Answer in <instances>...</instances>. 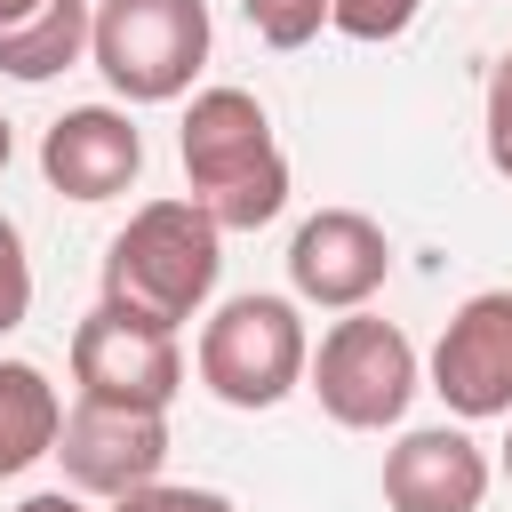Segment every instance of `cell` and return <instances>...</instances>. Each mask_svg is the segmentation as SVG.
I'll return each mask as SVG.
<instances>
[{
	"label": "cell",
	"instance_id": "6da1fadb",
	"mask_svg": "<svg viewBox=\"0 0 512 512\" xmlns=\"http://www.w3.org/2000/svg\"><path fill=\"white\" fill-rule=\"evenodd\" d=\"M176 160H184V200L208 208L216 232H256L288 208V152L248 88H200L184 104Z\"/></svg>",
	"mask_w": 512,
	"mask_h": 512
},
{
	"label": "cell",
	"instance_id": "7a4b0ae2",
	"mask_svg": "<svg viewBox=\"0 0 512 512\" xmlns=\"http://www.w3.org/2000/svg\"><path fill=\"white\" fill-rule=\"evenodd\" d=\"M216 280H224V232L192 200H144L104 248V304H128L160 328L200 320Z\"/></svg>",
	"mask_w": 512,
	"mask_h": 512
},
{
	"label": "cell",
	"instance_id": "3957f363",
	"mask_svg": "<svg viewBox=\"0 0 512 512\" xmlns=\"http://www.w3.org/2000/svg\"><path fill=\"white\" fill-rule=\"evenodd\" d=\"M192 368L200 384L224 400V408H280L304 368H312V328L296 312V296H224L208 320H200V344H192Z\"/></svg>",
	"mask_w": 512,
	"mask_h": 512
},
{
	"label": "cell",
	"instance_id": "277c9868",
	"mask_svg": "<svg viewBox=\"0 0 512 512\" xmlns=\"http://www.w3.org/2000/svg\"><path fill=\"white\" fill-rule=\"evenodd\" d=\"M208 0H96L88 64L120 104H176L208 64Z\"/></svg>",
	"mask_w": 512,
	"mask_h": 512
},
{
	"label": "cell",
	"instance_id": "5b68a950",
	"mask_svg": "<svg viewBox=\"0 0 512 512\" xmlns=\"http://www.w3.org/2000/svg\"><path fill=\"white\" fill-rule=\"evenodd\" d=\"M304 384H312V400H320L328 424H344V432H392V424L408 416L416 384H424V360H416V344H408L392 320L344 312V320L312 344Z\"/></svg>",
	"mask_w": 512,
	"mask_h": 512
},
{
	"label": "cell",
	"instance_id": "8992f818",
	"mask_svg": "<svg viewBox=\"0 0 512 512\" xmlns=\"http://www.w3.org/2000/svg\"><path fill=\"white\" fill-rule=\"evenodd\" d=\"M72 384H80V400L168 416V400L184 392V344H176V328L96 296V312L72 328Z\"/></svg>",
	"mask_w": 512,
	"mask_h": 512
},
{
	"label": "cell",
	"instance_id": "52a82bcc",
	"mask_svg": "<svg viewBox=\"0 0 512 512\" xmlns=\"http://www.w3.org/2000/svg\"><path fill=\"white\" fill-rule=\"evenodd\" d=\"M56 464H64V488L120 504V496H136V488H152L168 472V416L72 400L64 432H56Z\"/></svg>",
	"mask_w": 512,
	"mask_h": 512
},
{
	"label": "cell",
	"instance_id": "ba28073f",
	"mask_svg": "<svg viewBox=\"0 0 512 512\" xmlns=\"http://www.w3.org/2000/svg\"><path fill=\"white\" fill-rule=\"evenodd\" d=\"M432 392L464 424L512 416V288H480L448 312L432 344Z\"/></svg>",
	"mask_w": 512,
	"mask_h": 512
},
{
	"label": "cell",
	"instance_id": "9c48e42d",
	"mask_svg": "<svg viewBox=\"0 0 512 512\" xmlns=\"http://www.w3.org/2000/svg\"><path fill=\"white\" fill-rule=\"evenodd\" d=\"M392 280V240L360 208H320L288 240V288L320 312H368V296Z\"/></svg>",
	"mask_w": 512,
	"mask_h": 512
},
{
	"label": "cell",
	"instance_id": "30bf717a",
	"mask_svg": "<svg viewBox=\"0 0 512 512\" xmlns=\"http://www.w3.org/2000/svg\"><path fill=\"white\" fill-rule=\"evenodd\" d=\"M40 176L64 200H120L144 176V128L120 104H72L40 128Z\"/></svg>",
	"mask_w": 512,
	"mask_h": 512
},
{
	"label": "cell",
	"instance_id": "8fae6325",
	"mask_svg": "<svg viewBox=\"0 0 512 512\" xmlns=\"http://www.w3.org/2000/svg\"><path fill=\"white\" fill-rule=\"evenodd\" d=\"M488 480H496V464L464 424H424L384 448V504L392 512H480Z\"/></svg>",
	"mask_w": 512,
	"mask_h": 512
},
{
	"label": "cell",
	"instance_id": "7c38bea8",
	"mask_svg": "<svg viewBox=\"0 0 512 512\" xmlns=\"http://www.w3.org/2000/svg\"><path fill=\"white\" fill-rule=\"evenodd\" d=\"M88 40H96V0H48V8H32L24 24L0 32V72L40 88V80L88 64Z\"/></svg>",
	"mask_w": 512,
	"mask_h": 512
},
{
	"label": "cell",
	"instance_id": "4fadbf2b",
	"mask_svg": "<svg viewBox=\"0 0 512 512\" xmlns=\"http://www.w3.org/2000/svg\"><path fill=\"white\" fill-rule=\"evenodd\" d=\"M56 432H64V392L32 360H0V480L56 456Z\"/></svg>",
	"mask_w": 512,
	"mask_h": 512
},
{
	"label": "cell",
	"instance_id": "5bb4252c",
	"mask_svg": "<svg viewBox=\"0 0 512 512\" xmlns=\"http://www.w3.org/2000/svg\"><path fill=\"white\" fill-rule=\"evenodd\" d=\"M240 16H248V32L264 40V48H304V40H320V24H328V0H240Z\"/></svg>",
	"mask_w": 512,
	"mask_h": 512
},
{
	"label": "cell",
	"instance_id": "9a60e30c",
	"mask_svg": "<svg viewBox=\"0 0 512 512\" xmlns=\"http://www.w3.org/2000/svg\"><path fill=\"white\" fill-rule=\"evenodd\" d=\"M416 8L424 0H328V24L344 32V40H400L408 24H416Z\"/></svg>",
	"mask_w": 512,
	"mask_h": 512
},
{
	"label": "cell",
	"instance_id": "2e32d148",
	"mask_svg": "<svg viewBox=\"0 0 512 512\" xmlns=\"http://www.w3.org/2000/svg\"><path fill=\"white\" fill-rule=\"evenodd\" d=\"M480 144H488V168L512 184V48L496 56V72H488V96H480Z\"/></svg>",
	"mask_w": 512,
	"mask_h": 512
},
{
	"label": "cell",
	"instance_id": "e0dca14e",
	"mask_svg": "<svg viewBox=\"0 0 512 512\" xmlns=\"http://www.w3.org/2000/svg\"><path fill=\"white\" fill-rule=\"evenodd\" d=\"M24 320H32V256H24L16 216H0V336Z\"/></svg>",
	"mask_w": 512,
	"mask_h": 512
},
{
	"label": "cell",
	"instance_id": "ac0fdd59",
	"mask_svg": "<svg viewBox=\"0 0 512 512\" xmlns=\"http://www.w3.org/2000/svg\"><path fill=\"white\" fill-rule=\"evenodd\" d=\"M112 512H240L224 488H192V480H152L136 496H120Z\"/></svg>",
	"mask_w": 512,
	"mask_h": 512
},
{
	"label": "cell",
	"instance_id": "d6986e66",
	"mask_svg": "<svg viewBox=\"0 0 512 512\" xmlns=\"http://www.w3.org/2000/svg\"><path fill=\"white\" fill-rule=\"evenodd\" d=\"M32 8H48V0H0V32H8V24H24Z\"/></svg>",
	"mask_w": 512,
	"mask_h": 512
},
{
	"label": "cell",
	"instance_id": "ffe728a7",
	"mask_svg": "<svg viewBox=\"0 0 512 512\" xmlns=\"http://www.w3.org/2000/svg\"><path fill=\"white\" fill-rule=\"evenodd\" d=\"M16 160V128H8V112H0V168Z\"/></svg>",
	"mask_w": 512,
	"mask_h": 512
},
{
	"label": "cell",
	"instance_id": "44dd1931",
	"mask_svg": "<svg viewBox=\"0 0 512 512\" xmlns=\"http://www.w3.org/2000/svg\"><path fill=\"white\" fill-rule=\"evenodd\" d=\"M496 464H504V480H512V432H504V456H496Z\"/></svg>",
	"mask_w": 512,
	"mask_h": 512
}]
</instances>
